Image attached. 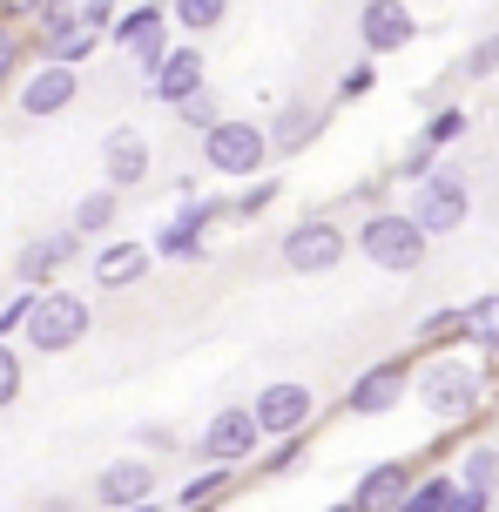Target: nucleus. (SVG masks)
<instances>
[{
    "instance_id": "f257e3e1",
    "label": "nucleus",
    "mask_w": 499,
    "mask_h": 512,
    "mask_svg": "<svg viewBox=\"0 0 499 512\" xmlns=\"http://www.w3.org/2000/svg\"><path fill=\"white\" fill-rule=\"evenodd\" d=\"M486 364H466V358H425L419 364V405L439 418V425H473L486 411Z\"/></svg>"
},
{
    "instance_id": "f03ea898",
    "label": "nucleus",
    "mask_w": 499,
    "mask_h": 512,
    "mask_svg": "<svg viewBox=\"0 0 499 512\" xmlns=\"http://www.w3.org/2000/svg\"><path fill=\"white\" fill-rule=\"evenodd\" d=\"M351 250L365 256L371 270H385V277H412L425 270V256H432V236L405 216V209H371L358 236H351Z\"/></svg>"
},
{
    "instance_id": "7ed1b4c3",
    "label": "nucleus",
    "mask_w": 499,
    "mask_h": 512,
    "mask_svg": "<svg viewBox=\"0 0 499 512\" xmlns=\"http://www.w3.org/2000/svg\"><path fill=\"white\" fill-rule=\"evenodd\" d=\"M95 331V304L81 297V290H41V304H34V317H27V351L34 358H61V351H75L81 337Z\"/></svg>"
},
{
    "instance_id": "20e7f679",
    "label": "nucleus",
    "mask_w": 499,
    "mask_h": 512,
    "mask_svg": "<svg viewBox=\"0 0 499 512\" xmlns=\"http://www.w3.org/2000/svg\"><path fill=\"white\" fill-rule=\"evenodd\" d=\"M203 162H210L223 182H257L270 169V128L250 122V115H223V122L203 135Z\"/></svg>"
},
{
    "instance_id": "39448f33",
    "label": "nucleus",
    "mask_w": 499,
    "mask_h": 512,
    "mask_svg": "<svg viewBox=\"0 0 499 512\" xmlns=\"http://www.w3.org/2000/svg\"><path fill=\"white\" fill-rule=\"evenodd\" d=\"M405 216H412V223L439 243V236L466 230V216H473V189H466V176H459V169H446V162H439L425 182H412V189H405Z\"/></svg>"
},
{
    "instance_id": "423d86ee",
    "label": "nucleus",
    "mask_w": 499,
    "mask_h": 512,
    "mask_svg": "<svg viewBox=\"0 0 499 512\" xmlns=\"http://www.w3.org/2000/svg\"><path fill=\"white\" fill-rule=\"evenodd\" d=\"M344 256H351V236L331 223V216H297L284 236H277V263L290 277H331Z\"/></svg>"
},
{
    "instance_id": "0eeeda50",
    "label": "nucleus",
    "mask_w": 499,
    "mask_h": 512,
    "mask_svg": "<svg viewBox=\"0 0 499 512\" xmlns=\"http://www.w3.org/2000/svg\"><path fill=\"white\" fill-rule=\"evenodd\" d=\"M419 364L425 358H378V364H365V371L351 378V391H344V411H351V418H385V411H398L405 391H419Z\"/></svg>"
},
{
    "instance_id": "6e6552de",
    "label": "nucleus",
    "mask_w": 499,
    "mask_h": 512,
    "mask_svg": "<svg viewBox=\"0 0 499 512\" xmlns=\"http://www.w3.org/2000/svg\"><path fill=\"white\" fill-rule=\"evenodd\" d=\"M203 465H230V472H243V465H257L263 459V425H257V411L250 405H223V411H210V425H203Z\"/></svg>"
},
{
    "instance_id": "1a4fd4ad",
    "label": "nucleus",
    "mask_w": 499,
    "mask_h": 512,
    "mask_svg": "<svg viewBox=\"0 0 499 512\" xmlns=\"http://www.w3.org/2000/svg\"><path fill=\"white\" fill-rule=\"evenodd\" d=\"M250 411H257V425H263L270 445H277V438H311L317 391H311V384H297V378H270L257 398H250Z\"/></svg>"
},
{
    "instance_id": "9d476101",
    "label": "nucleus",
    "mask_w": 499,
    "mask_h": 512,
    "mask_svg": "<svg viewBox=\"0 0 499 512\" xmlns=\"http://www.w3.org/2000/svg\"><path fill=\"white\" fill-rule=\"evenodd\" d=\"M149 95H156L169 115H176V108H189L196 95H210V54H203V41H176V48H169V61H162V75L149 81Z\"/></svg>"
},
{
    "instance_id": "9b49d317",
    "label": "nucleus",
    "mask_w": 499,
    "mask_h": 512,
    "mask_svg": "<svg viewBox=\"0 0 499 512\" xmlns=\"http://www.w3.org/2000/svg\"><path fill=\"white\" fill-rule=\"evenodd\" d=\"M81 95V68H54V61H34V75H21L14 88V108L27 122H48V115H68Z\"/></svg>"
},
{
    "instance_id": "f8f14e48",
    "label": "nucleus",
    "mask_w": 499,
    "mask_h": 512,
    "mask_svg": "<svg viewBox=\"0 0 499 512\" xmlns=\"http://www.w3.org/2000/svg\"><path fill=\"white\" fill-rule=\"evenodd\" d=\"M81 250H88V236L48 230V236H34V243L14 256V277H21V290H54V283H61V270H68Z\"/></svg>"
},
{
    "instance_id": "ddd939ff",
    "label": "nucleus",
    "mask_w": 499,
    "mask_h": 512,
    "mask_svg": "<svg viewBox=\"0 0 499 512\" xmlns=\"http://www.w3.org/2000/svg\"><path fill=\"white\" fill-rule=\"evenodd\" d=\"M358 41H365V61H378V54L412 48L419 41V21H412L405 0H365L358 7Z\"/></svg>"
},
{
    "instance_id": "4468645a",
    "label": "nucleus",
    "mask_w": 499,
    "mask_h": 512,
    "mask_svg": "<svg viewBox=\"0 0 499 512\" xmlns=\"http://www.w3.org/2000/svg\"><path fill=\"white\" fill-rule=\"evenodd\" d=\"M149 169H156V149H149L142 128H108L102 135V176H108L115 196H122V189H142Z\"/></svg>"
},
{
    "instance_id": "2eb2a0df",
    "label": "nucleus",
    "mask_w": 499,
    "mask_h": 512,
    "mask_svg": "<svg viewBox=\"0 0 499 512\" xmlns=\"http://www.w3.org/2000/svg\"><path fill=\"white\" fill-rule=\"evenodd\" d=\"M88 270L102 290H135V283L156 270V250L149 243H129V236H108L102 250H88Z\"/></svg>"
},
{
    "instance_id": "dca6fc26",
    "label": "nucleus",
    "mask_w": 499,
    "mask_h": 512,
    "mask_svg": "<svg viewBox=\"0 0 499 512\" xmlns=\"http://www.w3.org/2000/svg\"><path fill=\"white\" fill-rule=\"evenodd\" d=\"M412 486H419V472L405 459H378V465H365V479L351 486V506L358 512H398L412 499Z\"/></svg>"
},
{
    "instance_id": "f3484780",
    "label": "nucleus",
    "mask_w": 499,
    "mask_h": 512,
    "mask_svg": "<svg viewBox=\"0 0 499 512\" xmlns=\"http://www.w3.org/2000/svg\"><path fill=\"white\" fill-rule=\"evenodd\" d=\"M95 499L108 512H129V506H149L156 499V465L149 459H115L95 472Z\"/></svg>"
},
{
    "instance_id": "a211bd4d",
    "label": "nucleus",
    "mask_w": 499,
    "mask_h": 512,
    "mask_svg": "<svg viewBox=\"0 0 499 512\" xmlns=\"http://www.w3.org/2000/svg\"><path fill=\"white\" fill-rule=\"evenodd\" d=\"M115 48L129 54H142V48H156V41H169V0H135L129 14H115V34H108Z\"/></svg>"
},
{
    "instance_id": "6ab92c4d",
    "label": "nucleus",
    "mask_w": 499,
    "mask_h": 512,
    "mask_svg": "<svg viewBox=\"0 0 499 512\" xmlns=\"http://www.w3.org/2000/svg\"><path fill=\"white\" fill-rule=\"evenodd\" d=\"M263 128H270V155H297V149H311V142H317L324 108L304 102V95H290V102L277 108V122H263Z\"/></svg>"
},
{
    "instance_id": "aec40b11",
    "label": "nucleus",
    "mask_w": 499,
    "mask_h": 512,
    "mask_svg": "<svg viewBox=\"0 0 499 512\" xmlns=\"http://www.w3.org/2000/svg\"><path fill=\"white\" fill-rule=\"evenodd\" d=\"M41 34H68V27H88V34H115V0H48L41 14Z\"/></svg>"
},
{
    "instance_id": "412c9836",
    "label": "nucleus",
    "mask_w": 499,
    "mask_h": 512,
    "mask_svg": "<svg viewBox=\"0 0 499 512\" xmlns=\"http://www.w3.org/2000/svg\"><path fill=\"white\" fill-rule=\"evenodd\" d=\"M466 344L479 351L486 378H499V290H486V297L466 304Z\"/></svg>"
},
{
    "instance_id": "4be33fe9",
    "label": "nucleus",
    "mask_w": 499,
    "mask_h": 512,
    "mask_svg": "<svg viewBox=\"0 0 499 512\" xmlns=\"http://www.w3.org/2000/svg\"><path fill=\"white\" fill-rule=\"evenodd\" d=\"M230 492H237V472H230V465H203L196 479L176 486V512H210V506H223Z\"/></svg>"
},
{
    "instance_id": "5701e85b",
    "label": "nucleus",
    "mask_w": 499,
    "mask_h": 512,
    "mask_svg": "<svg viewBox=\"0 0 499 512\" xmlns=\"http://www.w3.org/2000/svg\"><path fill=\"white\" fill-rule=\"evenodd\" d=\"M115 216H122V196H115V189L102 182V189H88V196L75 203V216H68V230H75V236H88V243H95V236L108 243V236H115Z\"/></svg>"
},
{
    "instance_id": "b1692460",
    "label": "nucleus",
    "mask_w": 499,
    "mask_h": 512,
    "mask_svg": "<svg viewBox=\"0 0 499 512\" xmlns=\"http://www.w3.org/2000/svg\"><path fill=\"white\" fill-rule=\"evenodd\" d=\"M108 34H88V27H68V34H34V54L54 61V68H81L88 54H102Z\"/></svg>"
},
{
    "instance_id": "393cba45",
    "label": "nucleus",
    "mask_w": 499,
    "mask_h": 512,
    "mask_svg": "<svg viewBox=\"0 0 499 512\" xmlns=\"http://www.w3.org/2000/svg\"><path fill=\"white\" fill-rule=\"evenodd\" d=\"M466 492H493L499 486V445L493 438H473L466 452H459V472H452Z\"/></svg>"
},
{
    "instance_id": "a878e982",
    "label": "nucleus",
    "mask_w": 499,
    "mask_h": 512,
    "mask_svg": "<svg viewBox=\"0 0 499 512\" xmlns=\"http://www.w3.org/2000/svg\"><path fill=\"white\" fill-rule=\"evenodd\" d=\"M149 250H156V263H210V236L183 230V223H162Z\"/></svg>"
},
{
    "instance_id": "bb28decb",
    "label": "nucleus",
    "mask_w": 499,
    "mask_h": 512,
    "mask_svg": "<svg viewBox=\"0 0 499 512\" xmlns=\"http://www.w3.org/2000/svg\"><path fill=\"white\" fill-rule=\"evenodd\" d=\"M446 344H466V304L425 310L419 317V351H446Z\"/></svg>"
},
{
    "instance_id": "cd10ccee",
    "label": "nucleus",
    "mask_w": 499,
    "mask_h": 512,
    "mask_svg": "<svg viewBox=\"0 0 499 512\" xmlns=\"http://www.w3.org/2000/svg\"><path fill=\"white\" fill-rule=\"evenodd\" d=\"M169 21L183 27V34H223L230 0H169Z\"/></svg>"
},
{
    "instance_id": "c85d7f7f",
    "label": "nucleus",
    "mask_w": 499,
    "mask_h": 512,
    "mask_svg": "<svg viewBox=\"0 0 499 512\" xmlns=\"http://www.w3.org/2000/svg\"><path fill=\"white\" fill-rule=\"evenodd\" d=\"M452 492H459V479H452L446 465H439V472H419V486H412V499H405L398 512H446Z\"/></svg>"
},
{
    "instance_id": "c756f323",
    "label": "nucleus",
    "mask_w": 499,
    "mask_h": 512,
    "mask_svg": "<svg viewBox=\"0 0 499 512\" xmlns=\"http://www.w3.org/2000/svg\"><path fill=\"white\" fill-rule=\"evenodd\" d=\"M277 203H284V176H257V182H243L237 216H230V223H257V216H270Z\"/></svg>"
},
{
    "instance_id": "7c9ffc66",
    "label": "nucleus",
    "mask_w": 499,
    "mask_h": 512,
    "mask_svg": "<svg viewBox=\"0 0 499 512\" xmlns=\"http://www.w3.org/2000/svg\"><path fill=\"white\" fill-rule=\"evenodd\" d=\"M304 452H311V438H277V445H263L257 479H290V472L304 465Z\"/></svg>"
},
{
    "instance_id": "2f4dec72",
    "label": "nucleus",
    "mask_w": 499,
    "mask_h": 512,
    "mask_svg": "<svg viewBox=\"0 0 499 512\" xmlns=\"http://www.w3.org/2000/svg\"><path fill=\"white\" fill-rule=\"evenodd\" d=\"M459 135H466V108H452V102L439 108V115H425V128H419V142H425V149H439V155H446Z\"/></svg>"
},
{
    "instance_id": "473e14b6",
    "label": "nucleus",
    "mask_w": 499,
    "mask_h": 512,
    "mask_svg": "<svg viewBox=\"0 0 499 512\" xmlns=\"http://www.w3.org/2000/svg\"><path fill=\"white\" fill-rule=\"evenodd\" d=\"M27 48H34V41H27L21 27L0 21V88H21V61H27Z\"/></svg>"
},
{
    "instance_id": "72a5a7b5",
    "label": "nucleus",
    "mask_w": 499,
    "mask_h": 512,
    "mask_svg": "<svg viewBox=\"0 0 499 512\" xmlns=\"http://www.w3.org/2000/svg\"><path fill=\"white\" fill-rule=\"evenodd\" d=\"M459 75L466 81H493L499 75V34H479L473 48H466V61H459Z\"/></svg>"
},
{
    "instance_id": "f704fd0d",
    "label": "nucleus",
    "mask_w": 499,
    "mask_h": 512,
    "mask_svg": "<svg viewBox=\"0 0 499 512\" xmlns=\"http://www.w3.org/2000/svg\"><path fill=\"white\" fill-rule=\"evenodd\" d=\"M21 391H27V358L14 344H0V411L21 405Z\"/></svg>"
},
{
    "instance_id": "c9c22d12",
    "label": "nucleus",
    "mask_w": 499,
    "mask_h": 512,
    "mask_svg": "<svg viewBox=\"0 0 499 512\" xmlns=\"http://www.w3.org/2000/svg\"><path fill=\"white\" fill-rule=\"evenodd\" d=\"M34 304H41V290H14V297L0 304V344H14V337L27 331V317H34Z\"/></svg>"
},
{
    "instance_id": "e433bc0d",
    "label": "nucleus",
    "mask_w": 499,
    "mask_h": 512,
    "mask_svg": "<svg viewBox=\"0 0 499 512\" xmlns=\"http://www.w3.org/2000/svg\"><path fill=\"white\" fill-rule=\"evenodd\" d=\"M371 88H378V61H351L338 75V102H365Z\"/></svg>"
},
{
    "instance_id": "4c0bfd02",
    "label": "nucleus",
    "mask_w": 499,
    "mask_h": 512,
    "mask_svg": "<svg viewBox=\"0 0 499 512\" xmlns=\"http://www.w3.org/2000/svg\"><path fill=\"white\" fill-rule=\"evenodd\" d=\"M176 122H183L189 135H210V128L223 122V108H216V95H196L189 108H176Z\"/></svg>"
},
{
    "instance_id": "58836bf2",
    "label": "nucleus",
    "mask_w": 499,
    "mask_h": 512,
    "mask_svg": "<svg viewBox=\"0 0 499 512\" xmlns=\"http://www.w3.org/2000/svg\"><path fill=\"white\" fill-rule=\"evenodd\" d=\"M41 14H48V0H0V21H41Z\"/></svg>"
},
{
    "instance_id": "ea45409f",
    "label": "nucleus",
    "mask_w": 499,
    "mask_h": 512,
    "mask_svg": "<svg viewBox=\"0 0 499 512\" xmlns=\"http://www.w3.org/2000/svg\"><path fill=\"white\" fill-rule=\"evenodd\" d=\"M183 438H176V425H142V452H176Z\"/></svg>"
},
{
    "instance_id": "a19ab883",
    "label": "nucleus",
    "mask_w": 499,
    "mask_h": 512,
    "mask_svg": "<svg viewBox=\"0 0 499 512\" xmlns=\"http://www.w3.org/2000/svg\"><path fill=\"white\" fill-rule=\"evenodd\" d=\"M446 512H493V492H466V486H459Z\"/></svg>"
},
{
    "instance_id": "79ce46f5",
    "label": "nucleus",
    "mask_w": 499,
    "mask_h": 512,
    "mask_svg": "<svg viewBox=\"0 0 499 512\" xmlns=\"http://www.w3.org/2000/svg\"><path fill=\"white\" fill-rule=\"evenodd\" d=\"M324 512H358V506H351V499H331V506H324Z\"/></svg>"
},
{
    "instance_id": "37998d69",
    "label": "nucleus",
    "mask_w": 499,
    "mask_h": 512,
    "mask_svg": "<svg viewBox=\"0 0 499 512\" xmlns=\"http://www.w3.org/2000/svg\"><path fill=\"white\" fill-rule=\"evenodd\" d=\"M129 512H169V506H162V499H149V506H129Z\"/></svg>"
},
{
    "instance_id": "c03bdc74",
    "label": "nucleus",
    "mask_w": 499,
    "mask_h": 512,
    "mask_svg": "<svg viewBox=\"0 0 499 512\" xmlns=\"http://www.w3.org/2000/svg\"><path fill=\"white\" fill-rule=\"evenodd\" d=\"M493 425H499V411H493Z\"/></svg>"
},
{
    "instance_id": "a18cd8bd",
    "label": "nucleus",
    "mask_w": 499,
    "mask_h": 512,
    "mask_svg": "<svg viewBox=\"0 0 499 512\" xmlns=\"http://www.w3.org/2000/svg\"><path fill=\"white\" fill-rule=\"evenodd\" d=\"M210 512H223V506H210Z\"/></svg>"
}]
</instances>
